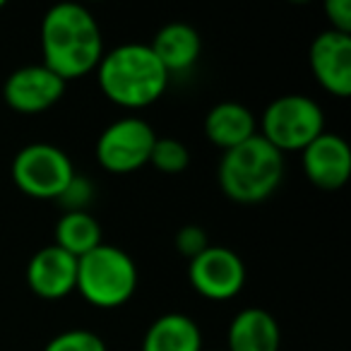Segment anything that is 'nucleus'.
Segmentation results:
<instances>
[{
    "label": "nucleus",
    "instance_id": "f257e3e1",
    "mask_svg": "<svg viewBox=\"0 0 351 351\" xmlns=\"http://www.w3.org/2000/svg\"><path fill=\"white\" fill-rule=\"evenodd\" d=\"M44 65L63 82L94 73L104 56L101 27L87 8L60 3L46 12L41 22Z\"/></svg>",
    "mask_w": 351,
    "mask_h": 351
},
{
    "label": "nucleus",
    "instance_id": "f03ea898",
    "mask_svg": "<svg viewBox=\"0 0 351 351\" xmlns=\"http://www.w3.org/2000/svg\"><path fill=\"white\" fill-rule=\"evenodd\" d=\"M97 80L104 97L121 108H147L164 97L171 75L149 44H123L101 56Z\"/></svg>",
    "mask_w": 351,
    "mask_h": 351
},
{
    "label": "nucleus",
    "instance_id": "7ed1b4c3",
    "mask_svg": "<svg viewBox=\"0 0 351 351\" xmlns=\"http://www.w3.org/2000/svg\"><path fill=\"white\" fill-rule=\"evenodd\" d=\"M217 181L229 200L258 205L272 197L284 181V154L260 135L224 152Z\"/></svg>",
    "mask_w": 351,
    "mask_h": 351
},
{
    "label": "nucleus",
    "instance_id": "20e7f679",
    "mask_svg": "<svg viewBox=\"0 0 351 351\" xmlns=\"http://www.w3.org/2000/svg\"><path fill=\"white\" fill-rule=\"evenodd\" d=\"M137 265L123 248L101 243L77 260V287L87 303L97 308H118L137 289Z\"/></svg>",
    "mask_w": 351,
    "mask_h": 351
},
{
    "label": "nucleus",
    "instance_id": "39448f33",
    "mask_svg": "<svg viewBox=\"0 0 351 351\" xmlns=\"http://www.w3.org/2000/svg\"><path fill=\"white\" fill-rule=\"evenodd\" d=\"M325 132V116L317 101L306 94H284L277 97L263 113L260 132L274 149L303 152L315 137Z\"/></svg>",
    "mask_w": 351,
    "mask_h": 351
},
{
    "label": "nucleus",
    "instance_id": "423d86ee",
    "mask_svg": "<svg viewBox=\"0 0 351 351\" xmlns=\"http://www.w3.org/2000/svg\"><path fill=\"white\" fill-rule=\"evenodd\" d=\"M75 176L68 152L49 142H32L12 159V181L17 191L34 200H58Z\"/></svg>",
    "mask_w": 351,
    "mask_h": 351
},
{
    "label": "nucleus",
    "instance_id": "0eeeda50",
    "mask_svg": "<svg viewBox=\"0 0 351 351\" xmlns=\"http://www.w3.org/2000/svg\"><path fill=\"white\" fill-rule=\"evenodd\" d=\"M156 132L137 116L113 121L97 140V161L108 173H132L149 164Z\"/></svg>",
    "mask_w": 351,
    "mask_h": 351
},
{
    "label": "nucleus",
    "instance_id": "6e6552de",
    "mask_svg": "<svg viewBox=\"0 0 351 351\" xmlns=\"http://www.w3.org/2000/svg\"><path fill=\"white\" fill-rule=\"evenodd\" d=\"M188 279L195 293L207 301H229L243 289L245 265L236 250L210 245L188 263Z\"/></svg>",
    "mask_w": 351,
    "mask_h": 351
},
{
    "label": "nucleus",
    "instance_id": "1a4fd4ad",
    "mask_svg": "<svg viewBox=\"0 0 351 351\" xmlns=\"http://www.w3.org/2000/svg\"><path fill=\"white\" fill-rule=\"evenodd\" d=\"M65 84L53 70H49L44 63L25 65L10 73V77L3 84V99L17 113L34 116V113L49 111L51 106L63 99Z\"/></svg>",
    "mask_w": 351,
    "mask_h": 351
},
{
    "label": "nucleus",
    "instance_id": "9d476101",
    "mask_svg": "<svg viewBox=\"0 0 351 351\" xmlns=\"http://www.w3.org/2000/svg\"><path fill=\"white\" fill-rule=\"evenodd\" d=\"M306 178L315 188L335 193L346 186L351 176V147L337 132H322L301 152Z\"/></svg>",
    "mask_w": 351,
    "mask_h": 351
},
{
    "label": "nucleus",
    "instance_id": "9b49d317",
    "mask_svg": "<svg viewBox=\"0 0 351 351\" xmlns=\"http://www.w3.org/2000/svg\"><path fill=\"white\" fill-rule=\"evenodd\" d=\"M311 70L317 84L332 97L346 99L351 94V34L325 29L311 44Z\"/></svg>",
    "mask_w": 351,
    "mask_h": 351
},
{
    "label": "nucleus",
    "instance_id": "f8f14e48",
    "mask_svg": "<svg viewBox=\"0 0 351 351\" xmlns=\"http://www.w3.org/2000/svg\"><path fill=\"white\" fill-rule=\"evenodd\" d=\"M27 284L36 296L46 301L70 296L77 287V258L65 253L56 243L44 245L29 258Z\"/></svg>",
    "mask_w": 351,
    "mask_h": 351
},
{
    "label": "nucleus",
    "instance_id": "ddd939ff",
    "mask_svg": "<svg viewBox=\"0 0 351 351\" xmlns=\"http://www.w3.org/2000/svg\"><path fill=\"white\" fill-rule=\"evenodd\" d=\"M282 330L265 308H243L226 332V351H279Z\"/></svg>",
    "mask_w": 351,
    "mask_h": 351
},
{
    "label": "nucleus",
    "instance_id": "4468645a",
    "mask_svg": "<svg viewBox=\"0 0 351 351\" xmlns=\"http://www.w3.org/2000/svg\"><path fill=\"white\" fill-rule=\"evenodd\" d=\"M149 49L169 75L186 73L200 58L202 39L195 27L186 25V22H171L156 32Z\"/></svg>",
    "mask_w": 351,
    "mask_h": 351
},
{
    "label": "nucleus",
    "instance_id": "2eb2a0df",
    "mask_svg": "<svg viewBox=\"0 0 351 351\" xmlns=\"http://www.w3.org/2000/svg\"><path fill=\"white\" fill-rule=\"evenodd\" d=\"M205 135L219 149L229 152L258 135V121L253 111L239 101H221L205 116Z\"/></svg>",
    "mask_w": 351,
    "mask_h": 351
},
{
    "label": "nucleus",
    "instance_id": "dca6fc26",
    "mask_svg": "<svg viewBox=\"0 0 351 351\" xmlns=\"http://www.w3.org/2000/svg\"><path fill=\"white\" fill-rule=\"evenodd\" d=\"M142 351H205L200 325L183 313L159 315L147 327Z\"/></svg>",
    "mask_w": 351,
    "mask_h": 351
},
{
    "label": "nucleus",
    "instance_id": "f3484780",
    "mask_svg": "<svg viewBox=\"0 0 351 351\" xmlns=\"http://www.w3.org/2000/svg\"><path fill=\"white\" fill-rule=\"evenodd\" d=\"M53 243L80 260L89 250L104 243L101 224H99L92 212H63L60 219L56 221Z\"/></svg>",
    "mask_w": 351,
    "mask_h": 351
},
{
    "label": "nucleus",
    "instance_id": "a211bd4d",
    "mask_svg": "<svg viewBox=\"0 0 351 351\" xmlns=\"http://www.w3.org/2000/svg\"><path fill=\"white\" fill-rule=\"evenodd\" d=\"M149 164L166 176L183 173L191 166V152H188V147L181 140H176V137L156 135V142L149 154Z\"/></svg>",
    "mask_w": 351,
    "mask_h": 351
},
{
    "label": "nucleus",
    "instance_id": "6ab92c4d",
    "mask_svg": "<svg viewBox=\"0 0 351 351\" xmlns=\"http://www.w3.org/2000/svg\"><path fill=\"white\" fill-rule=\"evenodd\" d=\"M44 351H108L106 341L92 330H65L60 335H56L49 344L44 346Z\"/></svg>",
    "mask_w": 351,
    "mask_h": 351
},
{
    "label": "nucleus",
    "instance_id": "aec40b11",
    "mask_svg": "<svg viewBox=\"0 0 351 351\" xmlns=\"http://www.w3.org/2000/svg\"><path fill=\"white\" fill-rule=\"evenodd\" d=\"M94 200V186L89 178H80L75 176L70 186L63 191V195L58 197V205H63V212H89V205Z\"/></svg>",
    "mask_w": 351,
    "mask_h": 351
},
{
    "label": "nucleus",
    "instance_id": "412c9836",
    "mask_svg": "<svg viewBox=\"0 0 351 351\" xmlns=\"http://www.w3.org/2000/svg\"><path fill=\"white\" fill-rule=\"evenodd\" d=\"M173 243H176V250H178L183 258H188V263H191L193 258H197L202 250H207L212 245L207 231L202 229V226H197V224L181 226V229L176 231Z\"/></svg>",
    "mask_w": 351,
    "mask_h": 351
},
{
    "label": "nucleus",
    "instance_id": "4be33fe9",
    "mask_svg": "<svg viewBox=\"0 0 351 351\" xmlns=\"http://www.w3.org/2000/svg\"><path fill=\"white\" fill-rule=\"evenodd\" d=\"M325 15L332 32L351 34V3L349 0H325Z\"/></svg>",
    "mask_w": 351,
    "mask_h": 351
},
{
    "label": "nucleus",
    "instance_id": "5701e85b",
    "mask_svg": "<svg viewBox=\"0 0 351 351\" xmlns=\"http://www.w3.org/2000/svg\"><path fill=\"white\" fill-rule=\"evenodd\" d=\"M3 8H5V3H3V0H0V10H3Z\"/></svg>",
    "mask_w": 351,
    "mask_h": 351
}]
</instances>
